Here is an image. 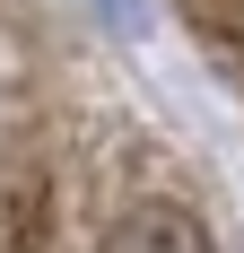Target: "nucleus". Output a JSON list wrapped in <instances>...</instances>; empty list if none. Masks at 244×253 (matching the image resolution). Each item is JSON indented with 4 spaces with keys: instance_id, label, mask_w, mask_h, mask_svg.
Listing matches in <instances>:
<instances>
[{
    "instance_id": "f257e3e1",
    "label": "nucleus",
    "mask_w": 244,
    "mask_h": 253,
    "mask_svg": "<svg viewBox=\"0 0 244 253\" xmlns=\"http://www.w3.org/2000/svg\"><path fill=\"white\" fill-rule=\"evenodd\" d=\"M96 253H218V245L201 236L192 210H174V201H140V210H122L114 227H105Z\"/></svg>"
}]
</instances>
